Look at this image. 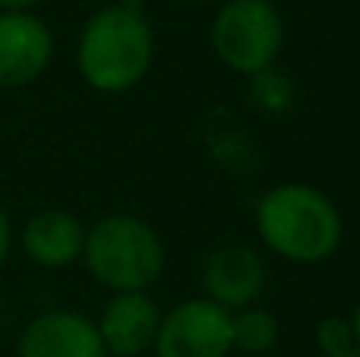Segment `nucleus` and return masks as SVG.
Wrapping results in <instances>:
<instances>
[{
  "instance_id": "obj_16",
  "label": "nucleus",
  "mask_w": 360,
  "mask_h": 357,
  "mask_svg": "<svg viewBox=\"0 0 360 357\" xmlns=\"http://www.w3.org/2000/svg\"><path fill=\"white\" fill-rule=\"evenodd\" d=\"M351 320V329H354V345L360 348V301H357V307H354V313L348 316Z\"/></svg>"
},
{
  "instance_id": "obj_1",
  "label": "nucleus",
  "mask_w": 360,
  "mask_h": 357,
  "mask_svg": "<svg viewBox=\"0 0 360 357\" xmlns=\"http://www.w3.org/2000/svg\"><path fill=\"white\" fill-rule=\"evenodd\" d=\"M253 228L262 247L294 266L329 263L345 240V219L329 193L313 183H275L256 200Z\"/></svg>"
},
{
  "instance_id": "obj_18",
  "label": "nucleus",
  "mask_w": 360,
  "mask_h": 357,
  "mask_svg": "<svg viewBox=\"0 0 360 357\" xmlns=\"http://www.w3.org/2000/svg\"><path fill=\"white\" fill-rule=\"evenodd\" d=\"M180 4H199V0H180Z\"/></svg>"
},
{
  "instance_id": "obj_5",
  "label": "nucleus",
  "mask_w": 360,
  "mask_h": 357,
  "mask_svg": "<svg viewBox=\"0 0 360 357\" xmlns=\"http://www.w3.org/2000/svg\"><path fill=\"white\" fill-rule=\"evenodd\" d=\"M152 357H234L231 313L205 297H186L162 313Z\"/></svg>"
},
{
  "instance_id": "obj_7",
  "label": "nucleus",
  "mask_w": 360,
  "mask_h": 357,
  "mask_svg": "<svg viewBox=\"0 0 360 357\" xmlns=\"http://www.w3.org/2000/svg\"><path fill=\"white\" fill-rule=\"evenodd\" d=\"M54 60L48 22L25 13H0V89H22L41 79Z\"/></svg>"
},
{
  "instance_id": "obj_3",
  "label": "nucleus",
  "mask_w": 360,
  "mask_h": 357,
  "mask_svg": "<svg viewBox=\"0 0 360 357\" xmlns=\"http://www.w3.org/2000/svg\"><path fill=\"white\" fill-rule=\"evenodd\" d=\"M82 266L111 294L152 291L168 266L165 240L146 219L114 212L86 228Z\"/></svg>"
},
{
  "instance_id": "obj_19",
  "label": "nucleus",
  "mask_w": 360,
  "mask_h": 357,
  "mask_svg": "<svg viewBox=\"0 0 360 357\" xmlns=\"http://www.w3.org/2000/svg\"><path fill=\"white\" fill-rule=\"evenodd\" d=\"M269 357H272V354H269Z\"/></svg>"
},
{
  "instance_id": "obj_6",
  "label": "nucleus",
  "mask_w": 360,
  "mask_h": 357,
  "mask_svg": "<svg viewBox=\"0 0 360 357\" xmlns=\"http://www.w3.org/2000/svg\"><path fill=\"white\" fill-rule=\"evenodd\" d=\"M266 285V259L250 244H221L202 263V297L228 313L259 304Z\"/></svg>"
},
{
  "instance_id": "obj_11",
  "label": "nucleus",
  "mask_w": 360,
  "mask_h": 357,
  "mask_svg": "<svg viewBox=\"0 0 360 357\" xmlns=\"http://www.w3.org/2000/svg\"><path fill=\"white\" fill-rule=\"evenodd\" d=\"M278 320L262 304L231 313V351L234 357H269L278 345Z\"/></svg>"
},
{
  "instance_id": "obj_13",
  "label": "nucleus",
  "mask_w": 360,
  "mask_h": 357,
  "mask_svg": "<svg viewBox=\"0 0 360 357\" xmlns=\"http://www.w3.org/2000/svg\"><path fill=\"white\" fill-rule=\"evenodd\" d=\"M313 342H316V351L319 357H335V354H345L351 351L354 345V329H351V320L348 316H323L313 329Z\"/></svg>"
},
{
  "instance_id": "obj_17",
  "label": "nucleus",
  "mask_w": 360,
  "mask_h": 357,
  "mask_svg": "<svg viewBox=\"0 0 360 357\" xmlns=\"http://www.w3.org/2000/svg\"><path fill=\"white\" fill-rule=\"evenodd\" d=\"M335 357H360V348H351V351H345V354H335Z\"/></svg>"
},
{
  "instance_id": "obj_14",
  "label": "nucleus",
  "mask_w": 360,
  "mask_h": 357,
  "mask_svg": "<svg viewBox=\"0 0 360 357\" xmlns=\"http://www.w3.org/2000/svg\"><path fill=\"white\" fill-rule=\"evenodd\" d=\"M10 250H13V225H10V215L0 209V269L10 259Z\"/></svg>"
},
{
  "instance_id": "obj_2",
  "label": "nucleus",
  "mask_w": 360,
  "mask_h": 357,
  "mask_svg": "<svg viewBox=\"0 0 360 357\" xmlns=\"http://www.w3.org/2000/svg\"><path fill=\"white\" fill-rule=\"evenodd\" d=\"M155 60V29L143 6L108 4L82 22L76 38V70L101 95H124L149 76Z\"/></svg>"
},
{
  "instance_id": "obj_8",
  "label": "nucleus",
  "mask_w": 360,
  "mask_h": 357,
  "mask_svg": "<svg viewBox=\"0 0 360 357\" xmlns=\"http://www.w3.org/2000/svg\"><path fill=\"white\" fill-rule=\"evenodd\" d=\"M158 301L149 291H127V294H111L101 316L95 320L108 357H143L152 354L162 326Z\"/></svg>"
},
{
  "instance_id": "obj_4",
  "label": "nucleus",
  "mask_w": 360,
  "mask_h": 357,
  "mask_svg": "<svg viewBox=\"0 0 360 357\" xmlns=\"http://www.w3.org/2000/svg\"><path fill=\"white\" fill-rule=\"evenodd\" d=\"M285 38V16L275 0H224L209 25V44L218 63L247 79L278 63Z\"/></svg>"
},
{
  "instance_id": "obj_12",
  "label": "nucleus",
  "mask_w": 360,
  "mask_h": 357,
  "mask_svg": "<svg viewBox=\"0 0 360 357\" xmlns=\"http://www.w3.org/2000/svg\"><path fill=\"white\" fill-rule=\"evenodd\" d=\"M250 101L266 114H281L294 101V82L278 67L250 76Z\"/></svg>"
},
{
  "instance_id": "obj_9",
  "label": "nucleus",
  "mask_w": 360,
  "mask_h": 357,
  "mask_svg": "<svg viewBox=\"0 0 360 357\" xmlns=\"http://www.w3.org/2000/svg\"><path fill=\"white\" fill-rule=\"evenodd\" d=\"M19 357H108L95 320L76 310H44L25 323L16 342Z\"/></svg>"
},
{
  "instance_id": "obj_10",
  "label": "nucleus",
  "mask_w": 360,
  "mask_h": 357,
  "mask_svg": "<svg viewBox=\"0 0 360 357\" xmlns=\"http://www.w3.org/2000/svg\"><path fill=\"white\" fill-rule=\"evenodd\" d=\"M22 253L38 269H67L86 250V225L70 209H38L22 228Z\"/></svg>"
},
{
  "instance_id": "obj_15",
  "label": "nucleus",
  "mask_w": 360,
  "mask_h": 357,
  "mask_svg": "<svg viewBox=\"0 0 360 357\" xmlns=\"http://www.w3.org/2000/svg\"><path fill=\"white\" fill-rule=\"evenodd\" d=\"M41 0H0V13H25L35 10Z\"/></svg>"
}]
</instances>
